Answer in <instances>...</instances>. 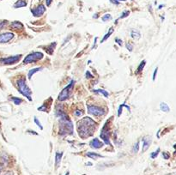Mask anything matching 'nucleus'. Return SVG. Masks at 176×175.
<instances>
[{
    "mask_svg": "<svg viewBox=\"0 0 176 175\" xmlns=\"http://www.w3.org/2000/svg\"><path fill=\"white\" fill-rule=\"evenodd\" d=\"M23 28H24L23 24L20 22H13L11 23V28H12L13 30L20 31V30H22Z\"/></svg>",
    "mask_w": 176,
    "mask_h": 175,
    "instance_id": "nucleus-11",
    "label": "nucleus"
},
{
    "mask_svg": "<svg viewBox=\"0 0 176 175\" xmlns=\"http://www.w3.org/2000/svg\"><path fill=\"white\" fill-rule=\"evenodd\" d=\"M66 175H69V172H67V173H66Z\"/></svg>",
    "mask_w": 176,
    "mask_h": 175,
    "instance_id": "nucleus-43",
    "label": "nucleus"
},
{
    "mask_svg": "<svg viewBox=\"0 0 176 175\" xmlns=\"http://www.w3.org/2000/svg\"><path fill=\"white\" fill-rule=\"evenodd\" d=\"M56 115L59 118V134L64 136L66 134H73V125L63 110H57Z\"/></svg>",
    "mask_w": 176,
    "mask_h": 175,
    "instance_id": "nucleus-2",
    "label": "nucleus"
},
{
    "mask_svg": "<svg viewBox=\"0 0 176 175\" xmlns=\"http://www.w3.org/2000/svg\"><path fill=\"white\" fill-rule=\"evenodd\" d=\"M130 15V11H124L122 14H121V16H120V17L119 18V19H123V18H125V17H128V16Z\"/></svg>",
    "mask_w": 176,
    "mask_h": 175,
    "instance_id": "nucleus-27",
    "label": "nucleus"
},
{
    "mask_svg": "<svg viewBox=\"0 0 176 175\" xmlns=\"http://www.w3.org/2000/svg\"><path fill=\"white\" fill-rule=\"evenodd\" d=\"M0 173H1V168H0Z\"/></svg>",
    "mask_w": 176,
    "mask_h": 175,
    "instance_id": "nucleus-45",
    "label": "nucleus"
},
{
    "mask_svg": "<svg viewBox=\"0 0 176 175\" xmlns=\"http://www.w3.org/2000/svg\"><path fill=\"white\" fill-rule=\"evenodd\" d=\"M74 113H75V115L77 116V117H80V116H82V115H83V112H82V111H80V110H76Z\"/></svg>",
    "mask_w": 176,
    "mask_h": 175,
    "instance_id": "nucleus-32",
    "label": "nucleus"
},
{
    "mask_svg": "<svg viewBox=\"0 0 176 175\" xmlns=\"http://www.w3.org/2000/svg\"><path fill=\"white\" fill-rule=\"evenodd\" d=\"M113 28H110V29H109V31H108V32H107V34L105 35V36H104V37H103V39H102V40H100V42H102H102H104V41H106V40H107V38H109V37L111 36V35H112V34H113Z\"/></svg>",
    "mask_w": 176,
    "mask_h": 175,
    "instance_id": "nucleus-21",
    "label": "nucleus"
},
{
    "mask_svg": "<svg viewBox=\"0 0 176 175\" xmlns=\"http://www.w3.org/2000/svg\"><path fill=\"white\" fill-rule=\"evenodd\" d=\"M27 6V2L24 0H17L14 4V8H21V7H25Z\"/></svg>",
    "mask_w": 176,
    "mask_h": 175,
    "instance_id": "nucleus-15",
    "label": "nucleus"
},
{
    "mask_svg": "<svg viewBox=\"0 0 176 175\" xmlns=\"http://www.w3.org/2000/svg\"><path fill=\"white\" fill-rule=\"evenodd\" d=\"M57 45V43L56 42H54V43H52L51 45L48 47H47L46 48V52H47V53H48V54H53V50H54V48H55V46H56Z\"/></svg>",
    "mask_w": 176,
    "mask_h": 175,
    "instance_id": "nucleus-19",
    "label": "nucleus"
},
{
    "mask_svg": "<svg viewBox=\"0 0 176 175\" xmlns=\"http://www.w3.org/2000/svg\"><path fill=\"white\" fill-rule=\"evenodd\" d=\"M157 71H158V68L156 67V68H155V70H154V73H153V77H152L153 81H155V76H156V74H157Z\"/></svg>",
    "mask_w": 176,
    "mask_h": 175,
    "instance_id": "nucleus-34",
    "label": "nucleus"
},
{
    "mask_svg": "<svg viewBox=\"0 0 176 175\" xmlns=\"http://www.w3.org/2000/svg\"><path fill=\"white\" fill-rule=\"evenodd\" d=\"M151 139L149 137H144L143 138V152H144L148 150V148L150 146Z\"/></svg>",
    "mask_w": 176,
    "mask_h": 175,
    "instance_id": "nucleus-12",
    "label": "nucleus"
},
{
    "mask_svg": "<svg viewBox=\"0 0 176 175\" xmlns=\"http://www.w3.org/2000/svg\"><path fill=\"white\" fill-rule=\"evenodd\" d=\"M124 106H125V104H122V105H120V106H119V110H118V116H119V117L120 115H121L122 109H123V107H124Z\"/></svg>",
    "mask_w": 176,
    "mask_h": 175,
    "instance_id": "nucleus-31",
    "label": "nucleus"
},
{
    "mask_svg": "<svg viewBox=\"0 0 176 175\" xmlns=\"http://www.w3.org/2000/svg\"><path fill=\"white\" fill-rule=\"evenodd\" d=\"M159 152H160V148H157V150H156V151H155V152H153V153H151V155H150L151 158H152V159H155V158L158 155Z\"/></svg>",
    "mask_w": 176,
    "mask_h": 175,
    "instance_id": "nucleus-29",
    "label": "nucleus"
},
{
    "mask_svg": "<svg viewBox=\"0 0 176 175\" xmlns=\"http://www.w3.org/2000/svg\"><path fill=\"white\" fill-rule=\"evenodd\" d=\"M90 146L93 148H100L103 146V143L100 141H99V139L94 138L90 142Z\"/></svg>",
    "mask_w": 176,
    "mask_h": 175,
    "instance_id": "nucleus-13",
    "label": "nucleus"
},
{
    "mask_svg": "<svg viewBox=\"0 0 176 175\" xmlns=\"http://www.w3.org/2000/svg\"><path fill=\"white\" fill-rule=\"evenodd\" d=\"M145 64H146L145 61H143V62H141V64H139V66L138 68V70H137V73L142 72V70H143V68H144V66H145Z\"/></svg>",
    "mask_w": 176,
    "mask_h": 175,
    "instance_id": "nucleus-24",
    "label": "nucleus"
},
{
    "mask_svg": "<svg viewBox=\"0 0 176 175\" xmlns=\"http://www.w3.org/2000/svg\"><path fill=\"white\" fill-rule=\"evenodd\" d=\"M11 100L15 103L16 105H20L22 102V100L20 98H17V97H11Z\"/></svg>",
    "mask_w": 176,
    "mask_h": 175,
    "instance_id": "nucleus-22",
    "label": "nucleus"
},
{
    "mask_svg": "<svg viewBox=\"0 0 176 175\" xmlns=\"http://www.w3.org/2000/svg\"><path fill=\"white\" fill-rule=\"evenodd\" d=\"M162 155H163V157H164V159H166V160H167V159H168L169 158V155L168 154H167V153H164L162 154Z\"/></svg>",
    "mask_w": 176,
    "mask_h": 175,
    "instance_id": "nucleus-39",
    "label": "nucleus"
},
{
    "mask_svg": "<svg viewBox=\"0 0 176 175\" xmlns=\"http://www.w3.org/2000/svg\"><path fill=\"white\" fill-rule=\"evenodd\" d=\"M88 112L94 116H102L105 114V110L96 106H88Z\"/></svg>",
    "mask_w": 176,
    "mask_h": 175,
    "instance_id": "nucleus-7",
    "label": "nucleus"
},
{
    "mask_svg": "<svg viewBox=\"0 0 176 175\" xmlns=\"http://www.w3.org/2000/svg\"><path fill=\"white\" fill-rule=\"evenodd\" d=\"M2 175H13V173L11 171H9V172H6V173H4V174H2Z\"/></svg>",
    "mask_w": 176,
    "mask_h": 175,
    "instance_id": "nucleus-40",
    "label": "nucleus"
},
{
    "mask_svg": "<svg viewBox=\"0 0 176 175\" xmlns=\"http://www.w3.org/2000/svg\"><path fill=\"white\" fill-rule=\"evenodd\" d=\"M41 70H42V68H40V67H38V68H34V69H31L30 70L28 71V78H29V79H31L32 76H33L34 73L38 72V71H41Z\"/></svg>",
    "mask_w": 176,
    "mask_h": 175,
    "instance_id": "nucleus-18",
    "label": "nucleus"
},
{
    "mask_svg": "<svg viewBox=\"0 0 176 175\" xmlns=\"http://www.w3.org/2000/svg\"><path fill=\"white\" fill-rule=\"evenodd\" d=\"M45 11H46V7L43 4H40L39 6H37L36 8L31 9L32 14H33L34 17H41V16L45 13Z\"/></svg>",
    "mask_w": 176,
    "mask_h": 175,
    "instance_id": "nucleus-10",
    "label": "nucleus"
},
{
    "mask_svg": "<svg viewBox=\"0 0 176 175\" xmlns=\"http://www.w3.org/2000/svg\"><path fill=\"white\" fill-rule=\"evenodd\" d=\"M138 148H139V142H138L134 146H133V148H132L133 153H137V152L138 151Z\"/></svg>",
    "mask_w": 176,
    "mask_h": 175,
    "instance_id": "nucleus-28",
    "label": "nucleus"
},
{
    "mask_svg": "<svg viewBox=\"0 0 176 175\" xmlns=\"http://www.w3.org/2000/svg\"><path fill=\"white\" fill-rule=\"evenodd\" d=\"M94 125H95V122L92 119H90L89 117H85L77 123L78 134L83 138L91 137L94 131H95Z\"/></svg>",
    "mask_w": 176,
    "mask_h": 175,
    "instance_id": "nucleus-1",
    "label": "nucleus"
},
{
    "mask_svg": "<svg viewBox=\"0 0 176 175\" xmlns=\"http://www.w3.org/2000/svg\"><path fill=\"white\" fill-rule=\"evenodd\" d=\"M115 42H117V43L119 44V46H122V43H123V42H122L121 40H120V39L116 38V39H115Z\"/></svg>",
    "mask_w": 176,
    "mask_h": 175,
    "instance_id": "nucleus-36",
    "label": "nucleus"
},
{
    "mask_svg": "<svg viewBox=\"0 0 176 175\" xmlns=\"http://www.w3.org/2000/svg\"><path fill=\"white\" fill-rule=\"evenodd\" d=\"M118 1H125V0H118Z\"/></svg>",
    "mask_w": 176,
    "mask_h": 175,
    "instance_id": "nucleus-44",
    "label": "nucleus"
},
{
    "mask_svg": "<svg viewBox=\"0 0 176 175\" xmlns=\"http://www.w3.org/2000/svg\"><path fill=\"white\" fill-rule=\"evenodd\" d=\"M44 57V55L42 53H40V52H34V53H29L28 55L26 56V58H24L23 63L28 64L33 62H36V61H39L42 59Z\"/></svg>",
    "mask_w": 176,
    "mask_h": 175,
    "instance_id": "nucleus-5",
    "label": "nucleus"
},
{
    "mask_svg": "<svg viewBox=\"0 0 176 175\" xmlns=\"http://www.w3.org/2000/svg\"><path fill=\"white\" fill-rule=\"evenodd\" d=\"M110 2L112 3V4H116V5H119V2L118 1V0H110Z\"/></svg>",
    "mask_w": 176,
    "mask_h": 175,
    "instance_id": "nucleus-37",
    "label": "nucleus"
},
{
    "mask_svg": "<svg viewBox=\"0 0 176 175\" xmlns=\"http://www.w3.org/2000/svg\"><path fill=\"white\" fill-rule=\"evenodd\" d=\"M109 136L110 132L107 129V124L103 126V128L102 130V132H100V137L104 141L106 144H110V140H109Z\"/></svg>",
    "mask_w": 176,
    "mask_h": 175,
    "instance_id": "nucleus-8",
    "label": "nucleus"
},
{
    "mask_svg": "<svg viewBox=\"0 0 176 175\" xmlns=\"http://www.w3.org/2000/svg\"><path fill=\"white\" fill-rule=\"evenodd\" d=\"M163 6H164V5H162H162H160L159 7H158V9H161L162 8V7H163Z\"/></svg>",
    "mask_w": 176,
    "mask_h": 175,
    "instance_id": "nucleus-42",
    "label": "nucleus"
},
{
    "mask_svg": "<svg viewBox=\"0 0 176 175\" xmlns=\"http://www.w3.org/2000/svg\"><path fill=\"white\" fill-rule=\"evenodd\" d=\"M97 39H98V37H95V39H94V46H93V47H92V49L94 47H96V40H97Z\"/></svg>",
    "mask_w": 176,
    "mask_h": 175,
    "instance_id": "nucleus-41",
    "label": "nucleus"
},
{
    "mask_svg": "<svg viewBox=\"0 0 176 175\" xmlns=\"http://www.w3.org/2000/svg\"><path fill=\"white\" fill-rule=\"evenodd\" d=\"M85 76H86V78H88V79H89V78H93V77H94V76H93V75H91V73L89 72V71H87Z\"/></svg>",
    "mask_w": 176,
    "mask_h": 175,
    "instance_id": "nucleus-33",
    "label": "nucleus"
},
{
    "mask_svg": "<svg viewBox=\"0 0 176 175\" xmlns=\"http://www.w3.org/2000/svg\"><path fill=\"white\" fill-rule=\"evenodd\" d=\"M14 38V34L11 32H5L0 34V43H7Z\"/></svg>",
    "mask_w": 176,
    "mask_h": 175,
    "instance_id": "nucleus-9",
    "label": "nucleus"
},
{
    "mask_svg": "<svg viewBox=\"0 0 176 175\" xmlns=\"http://www.w3.org/2000/svg\"><path fill=\"white\" fill-rule=\"evenodd\" d=\"M160 109L164 112H168L170 111V108H169L168 105L165 102H162L161 104H160Z\"/></svg>",
    "mask_w": 176,
    "mask_h": 175,
    "instance_id": "nucleus-16",
    "label": "nucleus"
},
{
    "mask_svg": "<svg viewBox=\"0 0 176 175\" xmlns=\"http://www.w3.org/2000/svg\"><path fill=\"white\" fill-rule=\"evenodd\" d=\"M25 78L23 76L21 77V78H19L17 81V89H18V91L20 92L22 95H24L25 97H27V98L30 100H32L31 99V95H32V92L30 89L28 88V86L26 84V82H25Z\"/></svg>",
    "mask_w": 176,
    "mask_h": 175,
    "instance_id": "nucleus-3",
    "label": "nucleus"
},
{
    "mask_svg": "<svg viewBox=\"0 0 176 175\" xmlns=\"http://www.w3.org/2000/svg\"><path fill=\"white\" fill-rule=\"evenodd\" d=\"M21 57L22 55H16V56L1 58V59H0V63H2L3 64H6V65H11V64H14L16 63L19 62Z\"/></svg>",
    "mask_w": 176,
    "mask_h": 175,
    "instance_id": "nucleus-6",
    "label": "nucleus"
},
{
    "mask_svg": "<svg viewBox=\"0 0 176 175\" xmlns=\"http://www.w3.org/2000/svg\"><path fill=\"white\" fill-rule=\"evenodd\" d=\"M74 84H75V81L71 80V83L62 90L61 93L59 94V95H58V100H59V101H64V100H66L67 98H69L71 90H72L74 87Z\"/></svg>",
    "mask_w": 176,
    "mask_h": 175,
    "instance_id": "nucleus-4",
    "label": "nucleus"
},
{
    "mask_svg": "<svg viewBox=\"0 0 176 175\" xmlns=\"http://www.w3.org/2000/svg\"><path fill=\"white\" fill-rule=\"evenodd\" d=\"M94 93H100V94H102V95H103L105 97H108L109 96V94L107 93L106 90H104V89H98V90H94Z\"/></svg>",
    "mask_w": 176,
    "mask_h": 175,
    "instance_id": "nucleus-23",
    "label": "nucleus"
},
{
    "mask_svg": "<svg viewBox=\"0 0 176 175\" xmlns=\"http://www.w3.org/2000/svg\"><path fill=\"white\" fill-rule=\"evenodd\" d=\"M87 156L89 157V158H92V159H97V158H100V157H103L102 155H100L99 154H96V153H93V152H89V153H87Z\"/></svg>",
    "mask_w": 176,
    "mask_h": 175,
    "instance_id": "nucleus-20",
    "label": "nucleus"
},
{
    "mask_svg": "<svg viewBox=\"0 0 176 175\" xmlns=\"http://www.w3.org/2000/svg\"><path fill=\"white\" fill-rule=\"evenodd\" d=\"M111 19H112V16H111L110 14H106V15H104L103 17H102V20L103 22L110 21Z\"/></svg>",
    "mask_w": 176,
    "mask_h": 175,
    "instance_id": "nucleus-25",
    "label": "nucleus"
},
{
    "mask_svg": "<svg viewBox=\"0 0 176 175\" xmlns=\"http://www.w3.org/2000/svg\"><path fill=\"white\" fill-rule=\"evenodd\" d=\"M126 48H127V49H128L130 52H132V49H133L132 45V44H130V43H127V44H126Z\"/></svg>",
    "mask_w": 176,
    "mask_h": 175,
    "instance_id": "nucleus-35",
    "label": "nucleus"
},
{
    "mask_svg": "<svg viewBox=\"0 0 176 175\" xmlns=\"http://www.w3.org/2000/svg\"><path fill=\"white\" fill-rule=\"evenodd\" d=\"M34 123H35V125H36L38 127H40L41 128V130H43V126L41 125V122L39 121V119L36 118V117H34Z\"/></svg>",
    "mask_w": 176,
    "mask_h": 175,
    "instance_id": "nucleus-26",
    "label": "nucleus"
},
{
    "mask_svg": "<svg viewBox=\"0 0 176 175\" xmlns=\"http://www.w3.org/2000/svg\"><path fill=\"white\" fill-rule=\"evenodd\" d=\"M53 0H46V4H47V6H50Z\"/></svg>",
    "mask_w": 176,
    "mask_h": 175,
    "instance_id": "nucleus-38",
    "label": "nucleus"
},
{
    "mask_svg": "<svg viewBox=\"0 0 176 175\" xmlns=\"http://www.w3.org/2000/svg\"><path fill=\"white\" fill-rule=\"evenodd\" d=\"M131 36L132 39H134V40H139L140 37H141V34H140V32L138 30H132Z\"/></svg>",
    "mask_w": 176,
    "mask_h": 175,
    "instance_id": "nucleus-17",
    "label": "nucleus"
},
{
    "mask_svg": "<svg viewBox=\"0 0 176 175\" xmlns=\"http://www.w3.org/2000/svg\"><path fill=\"white\" fill-rule=\"evenodd\" d=\"M6 24H7V21H0V30L4 28Z\"/></svg>",
    "mask_w": 176,
    "mask_h": 175,
    "instance_id": "nucleus-30",
    "label": "nucleus"
},
{
    "mask_svg": "<svg viewBox=\"0 0 176 175\" xmlns=\"http://www.w3.org/2000/svg\"><path fill=\"white\" fill-rule=\"evenodd\" d=\"M62 155H63V153H58L57 152L56 155H55V164H56V167H58L59 164L61 162V159H62Z\"/></svg>",
    "mask_w": 176,
    "mask_h": 175,
    "instance_id": "nucleus-14",
    "label": "nucleus"
}]
</instances>
